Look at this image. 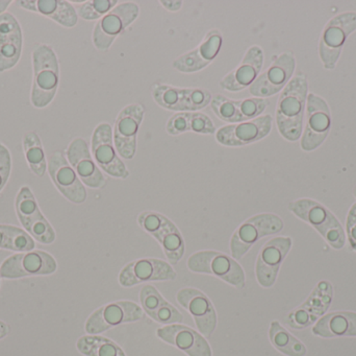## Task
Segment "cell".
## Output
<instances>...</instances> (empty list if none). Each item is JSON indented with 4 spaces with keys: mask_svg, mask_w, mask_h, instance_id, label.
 Masks as SVG:
<instances>
[{
    "mask_svg": "<svg viewBox=\"0 0 356 356\" xmlns=\"http://www.w3.org/2000/svg\"><path fill=\"white\" fill-rule=\"evenodd\" d=\"M223 36L218 29H211L197 47L173 61V67L182 73H195L207 68L219 54Z\"/></svg>",
    "mask_w": 356,
    "mask_h": 356,
    "instance_id": "cell-25",
    "label": "cell"
},
{
    "mask_svg": "<svg viewBox=\"0 0 356 356\" xmlns=\"http://www.w3.org/2000/svg\"><path fill=\"white\" fill-rule=\"evenodd\" d=\"M177 300L192 316L199 334L209 338L217 327L218 319L209 297L197 288H184L178 291Z\"/></svg>",
    "mask_w": 356,
    "mask_h": 356,
    "instance_id": "cell-23",
    "label": "cell"
},
{
    "mask_svg": "<svg viewBox=\"0 0 356 356\" xmlns=\"http://www.w3.org/2000/svg\"><path fill=\"white\" fill-rule=\"evenodd\" d=\"M76 348L85 356H127L114 341L100 336H83L79 339Z\"/></svg>",
    "mask_w": 356,
    "mask_h": 356,
    "instance_id": "cell-35",
    "label": "cell"
},
{
    "mask_svg": "<svg viewBox=\"0 0 356 356\" xmlns=\"http://www.w3.org/2000/svg\"><path fill=\"white\" fill-rule=\"evenodd\" d=\"M152 95L161 108L177 113L199 112L213 98L211 92L203 88H180L167 84L152 86Z\"/></svg>",
    "mask_w": 356,
    "mask_h": 356,
    "instance_id": "cell-8",
    "label": "cell"
},
{
    "mask_svg": "<svg viewBox=\"0 0 356 356\" xmlns=\"http://www.w3.org/2000/svg\"><path fill=\"white\" fill-rule=\"evenodd\" d=\"M10 327L6 323V322L1 321L0 320V340L2 339L6 338L10 334Z\"/></svg>",
    "mask_w": 356,
    "mask_h": 356,
    "instance_id": "cell-41",
    "label": "cell"
},
{
    "mask_svg": "<svg viewBox=\"0 0 356 356\" xmlns=\"http://www.w3.org/2000/svg\"><path fill=\"white\" fill-rule=\"evenodd\" d=\"M211 108L216 116L225 123H238L261 116L270 105L268 98H249L232 100L222 94L213 96Z\"/></svg>",
    "mask_w": 356,
    "mask_h": 356,
    "instance_id": "cell-22",
    "label": "cell"
},
{
    "mask_svg": "<svg viewBox=\"0 0 356 356\" xmlns=\"http://www.w3.org/2000/svg\"><path fill=\"white\" fill-rule=\"evenodd\" d=\"M12 0H0V15L6 13V10L12 4Z\"/></svg>",
    "mask_w": 356,
    "mask_h": 356,
    "instance_id": "cell-42",
    "label": "cell"
},
{
    "mask_svg": "<svg viewBox=\"0 0 356 356\" xmlns=\"http://www.w3.org/2000/svg\"><path fill=\"white\" fill-rule=\"evenodd\" d=\"M289 210L311 225L334 250L346 245V233L336 215L321 203L312 199H299L289 204Z\"/></svg>",
    "mask_w": 356,
    "mask_h": 356,
    "instance_id": "cell-3",
    "label": "cell"
},
{
    "mask_svg": "<svg viewBox=\"0 0 356 356\" xmlns=\"http://www.w3.org/2000/svg\"><path fill=\"white\" fill-rule=\"evenodd\" d=\"M346 231L351 250L356 252V203L353 205L347 215Z\"/></svg>",
    "mask_w": 356,
    "mask_h": 356,
    "instance_id": "cell-39",
    "label": "cell"
},
{
    "mask_svg": "<svg viewBox=\"0 0 356 356\" xmlns=\"http://www.w3.org/2000/svg\"><path fill=\"white\" fill-rule=\"evenodd\" d=\"M22 48L23 33L18 19L8 12L0 15V72L18 64Z\"/></svg>",
    "mask_w": 356,
    "mask_h": 356,
    "instance_id": "cell-27",
    "label": "cell"
},
{
    "mask_svg": "<svg viewBox=\"0 0 356 356\" xmlns=\"http://www.w3.org/2000/svg\"><path fill=\"white\" fill-rule=\"evenodd\" d=\"M117 4V0H89L81 3L76 12L83 20H97L108 14Z\"/></svg>",
    "mask_w": 356,
    "mask_h": 356,
    "instance_id": "cell-37",
    "label": "cell"
},
{
    "mask_svg": "<svg viewBox=\"0 0 356 356\" xmlns=\"http://www.w3.org/2000/svg\"><path fill=\"white\" fill-rule=\"evenodd\" d=\"M301 137V148L312 152L319 148L332 129V114L327 102L314 93L307 95V121Z\"/></svg>",
    "mask_w": 356,
    "mask_h": 356,
    "instance_id": "cell-16",
    "label": "cell"
},
{
    "mask_svg": "<svg viewBox=\"0 0 356 356\" xmlns=\"http://www.w3.org/2000/svg\"><path fill=\"white\" fill-rule=\"evenodd\" d=\"M21 8L51 19L66 29H72L79 22V15L74 6L65 0H19Z\"/></svg>",
    "mask_w": 356,
    "mask_h": 356,
    "instance_id": "cell-29",
    "label": "cell"
},
{
    "mask_svg": "<svg viewBox=\"0 0 356 356\" xmlns=\"http://www.w3.org/2000/svg\"><path fill=\"white\" fill-rule=\"evenodd\" d=\"M66 158L83 185L93 189H99L106 186V178L94 161L89 146L83 138H74L69 144Z\"/></svg>",
    "mask_w": 356,
    "mask_h": 356,
    "instance_id": "cell-24",
    "label": "cell"
},
{
    "mask_svg": "<svg viewBox=\"0 0 356 356\" xmlns=\"http://www.w3.org/2000/svg\"><path fill=\"white\" fill-rule=\"evenodd\" d=\"M140 8L134 2H122L104 15L94 27L93 44L96 49L106 52L116 38L139 17Z\"/></svg>",
    "mask_w": 356,
    "mask_h": 356,
    "instance_id": "cell-12",
    "label": "cell"
},
{
    "mask_svg": "<svg viewBox=\"0 0 356 356\" xmlns=\"http://www.w3.org/2000/svg\"><path fill=\"white\" fill-rule=\"evenodd\" d=\"M296 60L292 52H284L268 67L265 72L259 75L249 87V92L254 98H267L275 95L284 89L294 75Z\"/></svg>",
    "mask_w": 356,
    "mask_h": 356,
    "instance_id": "cell-18",
    "label": "cell"
},
{
    "mask_svg": "<svg viewBox=\"0 0 356 356\" xmlns=\"http://www.w3.org/2000/svg\"><path fill=\"white\" fill-rule=\"evenodd\" d=\"M35 240L24 229L0 224V250L27 252L35 250Z\"/></svg>",
    "mask_w": 356,
    "mask_h": 356,
    "instance_id": "cell-36",
    "label": "cell"
},
{
    "mask_svg": "<svg viewBox=\"0 0 356 356\" xmlns=\"http://www.w3.org/2000/svg\"><path fill=\"white\" fill-rule=\"evenodd\" d=\"M292 246V238L289 236H277L264 245L255 263V276L259 286L269 288L275 284L280 267Z\"/></svg>",
    "mask_w": 356,
    "mask_h": 356,
    "instance_id": "cell-17",
    "label": "cell"
},
{
    "mask_svg": "<svg viewBox=\"0 0 356 356\" xmlns=\"http://www.w3.org/2000/svg\"><path fill=\"white\" fill-rule=\"evenodd\" d=\"M58 271V263L49 253L31 250L8 257L0 265L3 279H22L35 276H49Z\"/></svg>",
    "mask_w": 356,
    "mask_h": 356,
    "instance_id": "cell-10",
    "label": "cell"
},
{
    "mask_svg": "<svg viewBox=\"0 0 356 356\" xmlns=\"http://www.w3.org/2000/svg\"><path fill=\"white\" fill-rule=\"evenodd\" d=\"M140 227L158 240L171 265H177L184 257L186 244L175 223L156 211H144L138 217Z\"/></svg>",
    "mask_w": 356,
    "mask_h": 356,
    "instance_id": "cell-6",
    "label": "cell"
},
{
    "mask_svg": "<svg viewBox=\"0 0 356 356\" xmlns=\"http://www.w3.org/2000/svg\"><path fill=\"white\" fill-rule=\"evenodd\" d=\"M33 85L31 102L37 109H44L51 104L60 86V64L52 46L37 44L31 52Z\"/></svg>",
    "mask_w": 356,
    "mask_h": 356,
    "instance_id": "cell-2",
    "label": "cell"
},
{
    "mask_svg": "<svg viewBox=\"0 0 356 356\" xmlns=\"http://www.w3.org/2000/svg\"><path fill=\"white\" fill-rule=\"evenodd\" d=\"M334 300V286L330 281L318 282L309 298L300 307L291 311L286 324L294 330H305L317 323L328 311Z\"/></svg>",
    "mask_w": 356,
    "mask_h": 356,
    "instance_id": "cell-13",
    "label": "cell"
},
{
    "mask_svg": "<svg viewBox=\"0 0 356 356\" xmlns=\"http://www.w3.org/2000/svg\"><path fill=\"white\" fill-rule=\"evenodd\" d=\"M156 336L188 356H213L211 346L204 336L188 326L181 324L166 325L156 330Z\"/></svg>",
    "mask_w": 356,
    "mask_h": 356,
    "instance_id": "cell-28",
    "label": "cell"
},
{
    "mask_svg": "<svg viewBox=\"0 0 356 356\" xmlns=\"http://www.w3.org/2000/svg\"><path fill=\"white\" fill-rule=\"evenodd\" d=\"M309 83L302 72L295 75L282 90L276 107V125L280 135L297 141L302 134Z\"/></svg>",
    "mask_w": 356,
    "mask_h": 356,
    "instance_id": "cell-1",
    "label": "cell"
},
{
    "mask_svg": "<svg viewBox=\"0 0 356 356\" xmlns=\"http://www.w3.org/2000/svg\"><path fill=\"white\" fill-rule=\"evenodd\" d=\"M0 286H1V275H0Z\"/></svg>",
    "mask_w": 356,
    "mask_h": 356,
    "instance_id": "cell-44",
    "label": "cell"
},
{
    "mask_svg": "<svg viewBox=\"0 0 356 356\" xmlns=\"http://www.w3.org/2000/svg\"><path fill=\"white\" fill-rule=\"evenodd\" d=\"M269 338L272 345L280 353L286 356H305L307 347L298 339L295 338L278 321H273L270 325Z\"/></svg>",
    "mask_w": 356,
    "mask_h": 356,
    "instance_id": "cell-34",
    "label": "cell"
},
{
    "mask_svg": "<svg viewBox=\"0 0 356 356\" xmlns=\"http://www.w3.org/2000/svg\"><path fill=\"white\" fill-rule=\"evenodd\" d=\"M263 65L264 50L259 46H251L245 52L240 64L222 79L220 86L226 91H243L254 83Z\"/></svg>",
    "mask_w": 356,
    "mask_h": 356,
    "instance_id": "cell-26",
    "label": "cell"
},
{
    "mask_svg": "<svg viewBox=\"0 0 356 356\" xmlns=\"http://www.w3.org/2000/svg\"><path fill=\"white\" fill-rule=\"evenodd\" d=\"M313 334L322 339L356 338V313L334 311L314 325Z\"/></svg>",
    "mask_w": 356,
    "mask_h": 356,
    "instance_id": "cell-31",
    "label": "cell"
},
{
    "mask_svg": "<svg viewBox=\"0 0 356 356\" xmlns=\"http://www.w3.org/2000/svg\"><path fill=\"white\" fill-rule=\"evenodd\" d=\"M23 152L27 165L33 175L43 178L47 171V159L41 138L37 132L29 131L22 138Z\"/></svg>",
    "mask_w": 356,
    "mask_h": 356,
    "instance_id": "cell-33",
    "label": "cell"
},
{
    "mask_svg": "<svg viewBox=\"0 0 356 356\" xmlns=\"http://www.w3.org/2000/svg\"><path fill=\"white\" fill-rule=\"evenodd\" d=\"M47 162L50 179L63 196L74 204L85 203L88 196L87 189L66 156L60 150H56L50 155Z\"/></svg>",
    "mask_w": 356,
    "mask_h": 356,
    "instance_id": "cell-21",
    "label": "cell"
},
{
    "mask_svg": "<svg viewBox=\"0 0 356 356\" xmlns=\"http://www.w3.org/2000/svg\"><path fill=\"white\" fill-rule=\"evenodd\" d=\"M12 173V155L10 150L0 142V192L3 190Z\"/></svg>",
    "mask_w": 356,
    "mask_h": 356,
    "instance_id": "cell-38",
    "label": "cell"
},
{
    "mask_svg": "<svg viewBox=\"0 0 356 356\" xmlns=\"http://www.w3.org/2000/svg\"><path fill=\"white\" fill-rule=\"evenodd\" d=\"M353 194H355V196L356 198V186H355V190H353Z\"/></svg>",
    "mask_w": 356,
    "mask_h": 356,
    "instance_id": "cell-43",
    "label": "cell"
},
{
    "mask_svg": "<svg viewBox=\"0 0 356 356\" xmlns=\"http://www.w3.org/2000/svg\"><path fill=\"white\" fill-rule=\"evenodd\" d=\"M140 302L144 313L163 325L181 323L184 316L168 302L154 286H143L140 291Z\"/></svg>",
    "mask_w": 356,
    "mask_h": 356,
    "instance_id": "cell-30",
    "label": "cell"
},
{
    "mask_svg": "<svg viewBox=\"0 0 356 356\" xmlns=\"http://www.w3.org/2000/svg\"><path fill=\"white\" fill-rule=\"evenodd\" d=\"M91 153L97 167L117 179H127L129 171L118 156L113 140L112 125L102 123L94 129L91 139Z\"/></svg>",
    "mask_w": 356,
    "mask_h": 356,
    "instance_id": "cell-15",
    "label": "cell"
},
{
    "mask_svg": "<svg viewBox=\"0 0 356 356\" xmlns=\"http://www.w3.org/2000/svg\"><path fill=\"white\" fill-rule=\"evenodd\" d=\"M15 210L23 229L33 240L42 245H51L56 242V231L44 217L37 199L29 186H22L19 189L15 200Z\"/></svg>",
    "mask_w": 356,
    "mask_h": 356,
    "instance_id": "cell-7",
    "label": "cell"
},
{
    "mask_svg": "<svg viewBox=\"0 0 356 356\" xmlns=\"http://www.w3.org/2000/svg\"><path fill=\"white\" fill-rule=\"evenodd\" d=\"M145 114L141 104L125 106L119 112L113 129V140L119 156L131 160L137 152V138L140 125Z\"/></svg>",
    "mask_w": 356,
    "mask_h": 356,
    "instance_id": "cell-14",
    "label": "cell"
},
{
    "mask_svg": "<svg viewBox=\"0 0 356 356\" xmlns=\"http://www.w3.org/2000/svg\"><path fill=\"white\" fill-rule=\"evenodd\" d=\"M177 273L167 261L158 258H141L131 261L119 273V284L123 288H134L144 282L173 281Z\"/></svg>",
    "mask_w": 356,
    "mask_h": 356,
    "instance_id": "cell-20",
    "label": "cell"
},
{
    "mask_svg": "<svg viewBox=\"0 0 356 356\" xmlns=\"http://www.w3.org/2000/svg\"><path fill=\"white\" fill-rule=\"evenodd\" d=\"M271 115H261L251 121L224 125L216 132V140L229 148L248 146L264 139L272 130Z\"/></svg>",
    "mask_w": 356,
    "mask_h": 356,
    "instance_id": "cell-19",
    "label": "cell"
},
{
    "mask_svg": "<svg viewBox=\"0 0 356 356\" xmlns=\"http://www.w3.org/2000/svg\"><path fill=\"white\" fill-rule=\"evenodd\" d=\"M166 131L169 135L172 136L181 135L186 132L211 135L217 132V127L213 121L204 113L179 112L169 119Z\"/></svg>",
    "mask_w": 356,
    "mask_h": 356,
    "instance_id": "cell-32",
    "label": "cell"
},
{
    "mask_svg": "<svg viewBox=\"0 0 356 356\" xmlns=\"http://www.w3.org/2000/svg\"><path fill=\"white\" fill-rule=\"evenodd\" d=\"M186 267L193 273L213 276L236 288H243L246 284V275L240 263L223 252L198 251L188 257Z\"/></svg>",
    "mask_w": 356,
    "mask_h": 356,
    "instance_id": "cell-4",
    "label": "cell"
},
{
    "mask_svg": "<svg viewBox=\"0 0 356 356\" xmlns=\"http://www.w3.org/2000/svg\"><path fill=\"white\" fill-rule=\"evenodd\" d=\"M160 3L170 12H177L182 6V1H180V0H170V1L163 0V1H160Z\"/></svg>",
    "mask_w": 356,
    "mask_h": 356,
    "instance_id": "cell-40",
    "label": "cell"
},
{
    "mask_svg": "<svg viewBox=\"0 0 356 356\" xmlns=\"http://www.w3.org/2000/svg\"><path fill=\"white\" fill-rule=\"evenodd\" d=\"M356 31V13L345 12L330 19L319 42V54L324 68L332 70L351 33Z\"/></svg>",
    "mask_w": 356,
    "mask_h": 356,
    "instance_id": "cell-9",
    "label": "cell"
},
{
    "mask_svg": "<svg viewBox=\"0 0 356 356\" xmlns=\"http://www.w3.org/2000/svg\"><path fill=\"white\" fill-rule=\"evenodd\" d=\"M143 309L133 301H116L96 309L86 322L85 330L98 336L122 324L135 323L144 318Z\"/></svg>",
    "mask_w": 356,
    "mask_h": 356,
    "instance_id": "cell-11",
    "label": "cell"
},
{
    "mask_svg": "<svg viewBox=\"0 0 356 356\" xmlns=\"http://www.w3.org/2000/svg\"><path fill=\"white\" fill-rule=\"evenodd\" d=\"M282 217L274 213L253 215L241 224L230 238V253L234 261H240L261 238L280 233L284 229Z\"/></svg>",
    "mask_w": 356,
    "mask_h": 356,
    "instance_id": "cell-5",
    "label": "cell"
}]
</instances>
